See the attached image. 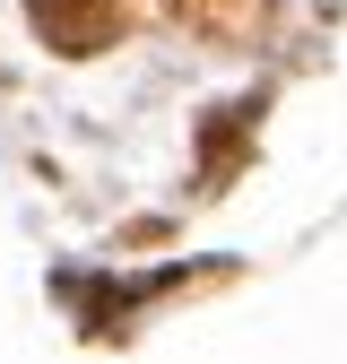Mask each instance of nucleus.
I'll return each mask as SVG.
<instances>
[{
    "label": "nucleus",
    "instance_id": "obj_1",
    "mask_svg": "<svg viewBox=\"0 0 347 364\" xmlns=\"http://www.w3.org/2000/svg\"><path fill=\"white\" fill-rule=\"evenodd\" d=\"M35 26L61 43V53H96V43L122 26V0H26Z\"/></svg>",
    "mask_w": 347,
    "mask_h": 364
}]
</instances>
